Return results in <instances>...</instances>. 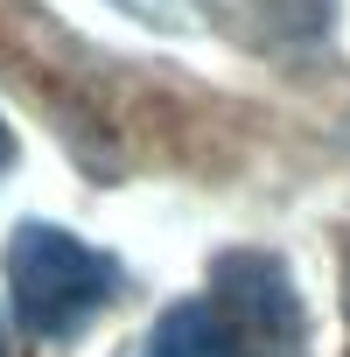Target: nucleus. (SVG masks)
<instances>
[{"label":"nucleus","instance_id":"nucleus-1","mask_svg":"<svg viewBox=\"0 0 350 357\" xmlns=\"http://www.w3.org/2000/svg\"><path fill=\"white\" fill-rule=\"evenodd\" d=\"M8 287H15V315H22L29 336L70 343L98 308H112L119 259L84 245L63 225H22L8 238Z\"/></svg>","mask_w":350,"mask_h":357},{"label":"nucleus","instance_id":"nucleus-2","mask_svg":"<svg viewBox=\"0 0 350 357\" xmlns=\"http://www.w3.org/2000/svg\"><path fill=\"white\" fill-rule=\"evenodd\" d=\"M126 357H259V343L225 301H175L126 343Z\"/></svg>","mask_w":350,"mask_h":357},{"label":"nucleus","instance_id":"nucleus-3","mask_svg":"<svg viewBox=\"0 0 350 357\" xmlns=\"http://www.w3.org/2000/svg\"><path fill=\"white\" fill-rule=\"evenodd\" d=\"M119 8H133L140 22H161V29H204L197 0H119Z\"/></svg>","mask_w":350,"mask_h":357},{"label":"nucleus","instance_id":"nucleus-4","mask_svg":"<svg viewBox=\"0 0 350 357\" xmlns=\"http://www.w3.org/2000/svg\"><path fill=\"white\" fill-rule=\"evenodd\" d=\"M15 168V133H8V119H0V175Z\"/></svg>","mask_w":350,"mask_h":357},{"label":"nucleus","instance_id":"nucleus-5","mask_svg":"<svg viewBox=\"0 0 350 357\" xmlns=\"http://www.w3.org/2000/svg\"><path fill=\"white\" fill-rule=\"evenodd\" d=\"M0 357H8V329H0Z\"/></svg>","mask_w":350,"mask_h":357}]
</instances>
